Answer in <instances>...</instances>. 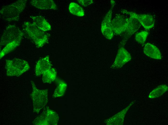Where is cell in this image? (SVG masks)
Segmentation results:
<instances>
[{
  "label": "cell",
  "mask_w": 168,
  "mask_h": 125,
  "mask_svg": "<svg viewBox=\"0 0 168 125\" xmlns=\"http://www.w3.org/2000/svg\"><path fill=\"white\" fill-rule=\"evenodd\" d=\"M22 27L24 33L34 42L37 47H42L48 41L50 34L40 30L32 23L25 22Z\"/></svg>",
  "instance_id": "6da1fadb"
},
{
  "label": "cell",
  "mask_w": 168,
  "mask_h": 125,
  "mask_svg": "<svg viewBox=\"0 0 168 125\" xmlns=\"http://www.w3.org/2000/svg\"><path fill=\"white\" fill-rule=\"evenodd\" d=\"M27 2L26 0H19L3 6L0 11V16L7 21H18L21 14L26 7Z\"/></svg>",
  "instance_id": "7a4b0ae2"
},
{
  "label": "cell",
  "mask_w": 168,
  "mask_h": 125,
  "mask_svg": "<svg viewBox=\"0 0 168 125\" xmlns=\"http://www.w3.org/2000/svg\"><path fill=\"white\" fill-rule=\"evenodd\" d=\"M29 68L28 62L24 60L14 58L6 60L5 68L8 76H19Z\"/></svg>",
  "instance_id": "3957f363"
},
{
  "label": "cell",
  "mask_w": 168,
  "mask_h": 125,
  "mask_svg": "<svg viewBox=\"0 0 168 125\" xmlns=\"http://www.w3.org/2000/svg\"><path fill=\"white\" fill-rule=\"evenodd\" d=\"M32 91L31 95L33 100V112L38 113L48 102V90H40L37 88L34 82L31 81Z\"/></svg>",
  "instance_id": "277c9868"
},
{
  "label": "cell",
  "mask_w": 168,
  "mask_h": 125,
  "mask_svg": "<svg viewBox=\"0 0 168 125\" xmlns=\"http://www.w3.org/2000/svg\"><path fill=\"white\" fill-rule=\"evenodd\" d=\"M23 32L14 25H10L5 29L0 38V48L8 43L17 40H22Z\"/></svg>",
  "instance_id": "5b68a950"
},
{
  "label": "cell",
  "mask_w": 168,
  "mask_h": 125,
  "mask_svg": "<svg viewBox=\"0 0 168 125\" xmlns=\"http://www.w3.org/2000/svg\"><path fill=\"white\" fill-rule=\"evenodd\" d=\"M58 120L57 114L52 110L47 108L37 116L33 122L35 125H56Z\"/></svg>",
  "instance_id": "8992f818"
},
{
  "label": "cell",
  "mask_w": 168,
  "mask_h": 125,
  "mask_svg": "<svg viewBox=\"0 0 168 125\" xmlns=\"http://www.w3.org/2000/svg\"><path fill=\"white\" fill-rule=\"evenodd\" d=\"M111 3V7L105 16L101 25V30L102 33L105 37L109 39H111L113 36L111 19L112 9L115 5V1L112 0Z\"/></svg>",
  "instance_id": "52a82bcc"
},
{
  "label": "cell",
  "mask_w": 168,
  "mask_h": 125,
  "mask_svg": "<svg viewBox=\"0 0 168 125\" xmlns=\"http://www.w3.org/2000/svg\"><path fill=\"white\" fill-rule=\"evenodd\" d=\"M121 12L124 14L137 19L145 29L149 30L153 27L154 25V20L153 16L147 14H138L135 12L123 10Z\"/></svg>",
  "instance_id": "ba28073f"
},
{
  "label": "cell",
  "mask_w": 168,
  "mask_h": 125,
  "mask_svg": "<svg viewBox=\"0 0 168 125\" xmlns=\"http://www.w3.org/2000/svg\"><path fill=\"white\" fill-rule=\"evenodd\" d=\"M129 18L120 14H117L112 20V25L113 32L120 35L126 31L128 23Z\"/></svg>",
  "instance_id": "9c48e42d"
},
{
  "label": "cell",
  "mask_w": 168,
  "mask_h": 125,
  "mask_svg": "<svg viewBox=\"0 0 168 125\" xmlns=\"http://www.w3.org/2000/svg\"><path fill=\"white\" fill-rule=\"evenodd\" d=\"M131 59L130 54L124 48L121 47L119 50L115 60L112 65L114 69H119Z\"/></svg>",
  "instance_id": "30bf717a"
},
{
  "label": "cell",
  "mask_w": 168,
  "mask_h": 125,
  "mask_svg": "<svg viewBox=\"0 0 168 125\" xmlns=\"http://www.w3.org/2000/svg\"><path fill=\"white\" fill-rule=\"evenodd\" d=\"M52 66L49 56H46L40 59L37 62L35 67V75L39 76L43 74L52 67Z\"/></svg>",
  "instance_id": "8fae6325"
},
{
  "label": "cell",
  "mask_w": 168,
  "mask_h": 125,
  "mask_svg": "<svg viewBox=\"0 0 168 125\" xmlns=\"http://www.w3.org/2000/svg\"><path fill=\"white\" fill-rule=\"evenodd\" d=\"M30 3L35 8L42 10L57 9V6L52 0H32Z\"/></svg>",
  "instance_id": "7c38bea8"
},
{
  "label": "cell",
  "mask_w": 168,
  "mask_h": 125,
  "mask_svg": "<svg viewBox=\"0 0 168 125\" xmlns=\"http://www.w3.org/2000/svg\"><path fill=\"white\" fill-rule=\"evenodd\" d=\"M31 18L32 23L41 30L45 32L51 30L50 25L42 17L39 16H32Z\"/></svg>",
  "instance_id": "4fadbf2b"
},
{
  "label": "cell",
  "mask_w": 168,
  "mask_h": 125,
  "mask_svg": "<svg viewBox=\"0 0 168 125\" xmlns=\"http://www.w3.org/2000/svg\"><path fill=\"white\" fill-rule=\"evenodd\" d=\"M144 52L146 55L153 58L157 59L161 58V54L159 49L150 43H147L145 45Z\"/></svg>",
  "instance_id": "5bb4252c"
},
{
  "label": "cell",
  "mask_w": 168,
  "mask_h": 125,
  "mask_svg": "<svg viewBox=\"0 0 168 125\" xmlns=\"http://www.w3.org/2000/svg\"><path fill=\"white\" fill-rule=\"evenodd\" d=\"M127 30L126 32L127 36L130 37L135 33L140 28L141 24L136 19L130 16Z\"/></svg>",
  "instance_id": "9a60e30c"
},
{
  "label": "cell",
  "mask_w": 168,
  "mask_h": 125,
  "mask_svg": "<svg viewBox=\"0 0 168 125\" xmlns=\"http://www.w3.org/2000/svg\"><path fill=\"white\" fill-rule=\"evenodd\" d=\"M21 40H16L8 43L5 45L0 51V59L19 46L20 44Z\"/></svg>",
  "instance_id": "2e32d148"
},
{
  "label": "cell",
  "mask_w": 168,
  "mask_h": 125,
  "mask_svg": "<svg viewBox=\"0 0 168 125\" xmlns=\"http://www.w3.org/2000/svg\"><path fill=\"white\" fill-rule=\"evenodd\" d=\"M168 90V86L166 85H160L154 89L149 94L148 97L150 99L158 97L166 93Z\"/></svg>",
  "instance_id": "e0dca14e"
},
{
  "label": "cell",
  "mask_w": 168,
  "mask_h": 125,
  "mask_svg": "<svg viewBox=\"0 0 168 125\" xmlns=\"http://www.w3.org/2000/svg\"><path fill=\"white\" fill-rule=\"evenodd\" d=\"M55 69L51 67L42 74V80L44 83H50L53 81L56 76Z\"/></svg>",
  "instance_id": "ac0fdd59"
},
{
  "label": "cell",
  "mask_w": 168,
  "mask_h": 125,
  "mask_svg": "<svg viewBox=\"0 0 168 125\" xmlns=\"http://www.w3.org/2000/svg\"><path fill=\"white\" fill-rule=\"evenodd\" d=\"M69 9L71 13L77 16L82 17L84 15L83 8L75 3L71 2L69 5Z\"/></svg>",
  "instance_id": "d6986e66"
},
{
  "label": "cell",
  "mask_w": 168,
  "mask_h": 125,
  "mask_svg": "<svg viewBox=\"0 0 168 125\" xmlns=\"http://www.w3.org/2000/svg\"><path fill=\"white\" fill-rule=\"evenodd\" d=\"M66 86L65 83L61 81H60L53 95V97H56L62 95L65 92Z\"/></svg>",
  "instance_id": "ffe728a7"
},
{
  "label": "cell",
  "mask_w": 168,
  "mask_h": 125,
  "mask_svg": "<svg viewBox=\"0 0 168 125\" xmlns=\"http://www.w3.org/2000/svg\"><path fill=\"white\" fill-rule=\"evenodd\" d=\"M148 34L147 31H142L135 35V39L139 43L143 44L145 42Z\"/></svg>",
  "instance_id": "44dd1931"
},
{
  "label": "cell",
  "mask_w": 168,
  "mask_h": 125,
  "mask_svg": "<svg viewBox=\"0 0 168 125\" xmlns=\"http://www.w3.org/2000/svg\"><path fill=\"white\" fill-rule=\"evenodd\" d=\"M78 2L82 6L86 7L92 4L93 1L92 0H79Z\"/></svg>",
  "instance_id": "7402d4cb"
}]
</instances>
